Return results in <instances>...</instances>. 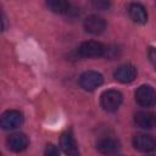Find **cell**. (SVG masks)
Listing matches in <instances>:
<instances>
[{"label":"cell","mask_w":156,"mask_h":156,"mask_svg":"<svg viewBox=\"0 0 156 156\" xmlns=\"http://www.w3.org/2000/svg\"><path fill=\"white\" fill-rule=\"evenodd\" d=\"M96 149L104 155H113L119 150V143L113 138H101L96 143Z\"/></svg>","instance_id":"7c38bea8"},{"label":"cell","mask_w":156,"mask_h":156,"mask_svg":"<svg viewBox=\"0 0 156 156\" xmlns=\"http://www.w3.org/2000/svg\"><path fill=\"white\" fill-rule=\"evenodd\" d=\"M60 147L63 151L65 155L67 156H79V149H78V144L73 136V134L67 130L65 133L61 134L60 138Z\"/></svg>","instance_id":"8992f818"},{"label":"cell","mask_w":156,"mask_h":156,"mask_svg":"<svg viewBox=\"0 0 156 156\" xmlns=\"http://www.w3.org/2000/svg\"><path fill=\"white\" fill-rule=\"evenodd\" d=\"M134 122L143 129H152L156 126V115L150 111H139L134 115Z\"/></svg>","instance_id":"30bf717a"},{"label":"cell","mask_w":156,"mask_h":156,"mask_svg":"<svg viewBox=\"0 0 156 156\" xmlns=\"http://www.w3.org/2000/svg\"><path fill=\"white\" fill-rule=\"evenodd\" d=\"M136 77V68L132 65H122L115 71V78L116 80L121 83H130Z\"/></svg>","instance_id":"8fae6325"},{"label":"cell","mask_w":156,"mask_h":156,"mask_svg":"<svg viewBox=\"0 0 156 156\" xmlns=\"http://www.w3.org/2000/svg\"><path fill=\"white\" fill-rule=\"evenodd\" d=\"M122 100H123V95L121 91H118L116 89H108L101 94L100 104L105 111L113 112L121 106Z\"/></svg>","instance_id":"6da1fadb"},{"label":"cell","mask_w":156,"mask_h":156,"mask_svg":"<svg viewBox=\"0 0 156 156\" xmlns=\"http://www.w3.org/2000/svg\"><path fill=\"white\" fill-rule=\"evenodd\" d=\"M48 7L56 13L60 15H71V13H77V10H73L72 5L68 1L65 0H50L46 2Z\"/></svg>","instance_id":"5bb4252c"},{"label":"cell","mask_w":156,"mask_h":156,"mask_svg":"<svg viewBox=\"0 0 156 156\" xmlns=\"http://www.w3.org/2000/svg\"><path fill=\"white\" fill-rule=\"evenodd\" d=\"M106 22L98 15H90L84 20V29L90 34H100L105 30Z\"/></svg>","instance_id":"9c48e42d"},{"label":"cell","mask_w":156,"mask_h":156,"mask_svg":"<svg viewBox=\"0 0 156 156\" xmlns=\"http://www.w3.org/2000/svg\"><path fill=\"white\" fill-rule=\"evenodd\" d=\"M135 101L143 107L156 105V90L151 85H140L135 91Z\"/></svg>","instance_id":"7a4b0ae2"},{"label":"cell","mask_w":156,"mask_h":156,"mask_svg":"<svg viewBox=\"0 0 156 156\" xmlns=\"http://www.w3.org/2000/svg\"><path fill=\"white\" fill-rule=\"evenodd\" d=\"M117 156H122V155H117Z\"/></svg>","instance_id":"ac0fdd59"},{"label":"cell","mask_w":156,"mask_h":156,"mask_svg":"<svg viewBox=\"0 0 156 156\" xmlns=\"http://www.w3.org/2000/svg\"><path fill=\"white\" fill-rule=\"evenodd\" d=\"M128 13H129V17L133 20V22L135 23L144 24L147 21V12L141 4H138V2L130 4L128 7Z\"/></svg>","instance_id":"4fadbf2b"},{"label":"cell","mask_w":156,"mask_h":156,"mask_svg":"<svg viewBox=\"0 0 156 156\" xmlns=\"http://www.w3.org/2000/svg\"><path fill=\"white\" fill-rule=\"evenodd\" d=\"M147 55H149V58H150L151 63L156 67V48H149Z\"/></svg>","instance_id":"2e32d148"},{"label":"cell","mask_w":156,"mask_h":156,"mask_svg":"<svg viewBox=\"0 0 156 156\" xmlns=\"http://www.w3.org/2000/svg\"><path fill=\"white\" fill-rule=\"evenodd\" d=\"M6 144H7V147L11 151L22 152L28 147L29 140H28V136L23 133H13L7 138Z\"/></svg>","instance_id":"ba28073f"},{"label":"cell","mask_w":156,"mask_h":156,"mask_svg":"<svg viewBox=\"0 0 156 156\" xmlns=\"http://www.w3.org/2000/svg\"><path fill=\"white\" fill-rule=\"evenodd\" d=\"M94 5L98 9H106V7H108V2H106V1H98V2H94Z\"/></svg>","instance_id":"e0dca14e"},{"label":"cell","mask_w":156,"mask_h":156,"mask_svg":"<svg viewBox=\"0 0 156 156\" xmlns=\"http://www.w3.org/2000/svg\"><path fill=\"white\" fill-rule=\"evenodd\" d=\"M44 156H60L58 149L54 144H48L44 150Z\"/></svg>","instance_id":"9a60e30c"},{"label":"cell","mask_w":156,"mask_h":156,"mask_svg":"<svg viewBox=\"0 0 156 156\" xmlns=\"http://www.w3.org/2000/svg\"><path fill=\"white\" fill-rule=\"evenodd\" d=\"M23 122V115L17 110H7L1 115L0 124L4 129H15Z\"/></svg>","instance_id":"5b68a950"},{"label":"cell","mask_w":156,"mask_h":156,"mask_svg":"<svg viewBox=\"0 0 156 156\" xmlns=\"http://www.w3.org/2000/svg\"><path fill=\"white\" fill-rule=\"evenodd\" d=\"M133 146L138 151L141 152H150L156 149V139L149 134H136L133 138Z\"/></svg>","instance_id":"52a82bcc"},{"label":"cell","mask_w":156,"mask_h":156,"mask_svg":"<svg viewBox=\"0 0 156 156\" xmlns=\"http://www.w3.org/2000/svg\"><path fill=\"white\" fill-rule=\"evenodd\" d=\"M104 83V77L96 71H87L79 77V84L84 90H94Z\"/></svg>","instance_id":"277c9868"},{"label":"cell","mask_w":156,"mask_h":156,"mask_svg":"<svg viewBox=\"0 0 156 156\" xmlns=\"http://www.w3.org/2000/svg\"><path fill=\"white\" fill-rule=\"evenodd\" d=\"M78 52L83 57H99V56L105 55L106 46L101 44L100 41L88 40V41H83L79 45Z\"/></svg>","instance_id":"3957f363"}]
</instances>
